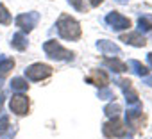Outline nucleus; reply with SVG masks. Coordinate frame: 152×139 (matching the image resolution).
Listing matches in <instances>:
<instances>
[{
    "label": "nucleus",
    "instance_id": "1",
    "mask_svg": "<svg viewBox=\"0 0 152 139\" xmlns=\"http://www.w3.org/2000/svg\"><path fill=\"white\" fill-rule=\"evenodd\" d=\"M57 32L63 39H68V41H77L83 34L79 22L72 16H68V14H63L57 20Z\"/></svg>",
    "mask_w": 152,
    "mask_h": 139
},
{
    "label": "nucleus",
    "instance_id": "2",
    "mask_svg": "<svg viewBox=\"0 0 152 139\" xmlns=\"http://www.w3.org/2000/svg\"><path fill=\"white\" fill-rule=\"evenodd\" d=\"M43 50L45 54L50 57V59H56V61H72L73 59V52L66 50L64 46H61L56 39H50L43 45Z\"/></svg>",
    "mask_w": 152,
    "mask_h": 139
},
{
    "label": "nucleus",
    "instance_id": "3",
    "mask_svg": "<svg viewBox=\"0 0 152 139\" xmlns=\"http://www.w3.org/2000/svg\"><path fill=\"white\" fill-rule=\"evenodd\" d=\"M50 75H52V68L48 64H43V62L31 64L25 70V77L31 79V80H43V79H47Z\"/></svg>",
    "mask_w": 152,
    "mask_h": 139
},
{
    "label": "nucleus",
    "instance_id": "4",
    "mask_svg": "<svg viewBox=\"0 0 152 139\" xmlns=\"http://www.w3.org/2000/svg\"><path fill=\"white\" fill-rule=\"evenodd\" d=\"M125 121H127V125H129L134 132L141 130V128L145 127V116H143V112H141V107L138 105L136 109H129V111L125 112Z\"/></svg>",
    "mask_w": 152,
    "mask_h": 139
},
{
    "label": "nucleus",
    "instance_id": "5",
    "mask_svg": "<svg viewBox=\"0 0 152 139\" xmlns=\"http://www.w3.org/2000/svg\"><path fill=\"white\" fill-rule=\"evenodd\" d=\"M102 130H104L106 137H124L127 134V127H124V123L118 118H113L111 121L104 123Z\"/></svg>",
    "mask_w": 152,
    "mask_h": 139
},
{
    "label": "nucleus",
    "instance_id": "6",
    "mask_svg": "<svg viewBox=\"0 0 152 139\" xmlns=\"http://www.w3.org/2000/svg\"><path fill=\"white\" fill-rule=\"evenodd\" d=\"M39 22V13L36 11H31V13H23L16 18V25L23 30V32H31Z\"/></svg>",
    "mask_w": 152,
    "mask_h": 139
},
{
    "label": "nucleus",
    "instance_id": "7",
    "mask_svg": "<svg viewBox=\"0 0 152 139\" xmlns=\"http://www.w3.org/2000/svg\"><path fill=\"white\" fill-rule=\"evenodd\" d=\"M106 23L111 25L115 30H125V29L131 27V20L125 18V16H122V14L116 13V11H113V13H109V14L106 16Z\"/></svg>",
    "mask_w": 152,
    "mask_h": 139
},
{
    "label": "nucleus",
    "instance_id": "8",
    "mask_svg": "<svg viewBox=\"0 0 152 139\" xmlns=\"http://www.w3.org/2000/svg\"><path fill=\"white\" fill-rule=\"evenodd\" d=\"M118 86L122 88V91H124L125 100H127L129 105H140L138 93H136V89H134V86H132V82H131L129 79H120V80H118Z\"/></svg>",
    "mask_w": 152,
    "mask_h": 139
},
{
    "label": "nucleus",
    "instance_id": "9",
    "mask_svg": "<svg viewBox=\"0 0 152 139\" xmlns=\"http://www.w3.org/2000/svg\"><path fill=\"white\" fill-rule=\"evenodd\" d=\"M9 107L15 114L18 116H25L29 112V98L23 96V95H15L9 102Z\"/></svg>",
    "mask_w": 152,
    "mask_h": 139
},
{
    "label": "nucleus",
    "instance_id": "10",
    "mask_svg": "<svg viewBox=\"0 0 152 139\" xmlns=\"http://www.w3.org/2000/svg\"><path fill=\"white\" fill-rule=\"evenodd\" d=\"M86 80H88L90 84L97 86V88H106V86L109 84V77H107L106 72H102V70H93Z\"/></svg>",
    "mask_w": 152,
    "mask_h": 139
},
{
    "label": "nucleus",
    "instance_id": "11",
    "mask_svg": "<svg viewBox=\"0 0 152 139\" xmlns=\"http://www.w3.org/2000/svg\"><path fill=\"white\" fill-rule=\"evenodd\" d=\"M120 39H122L124 43H127V45H132V46H145V45H147L145 38H143L140 32H129V34H122V36H120Z\"/></svg>",
    "mask_w": 152,
    "mask_h": 139
},
{
    "label": "nucleus",
    "instance_id": "12",
    "mask_svg": "<svg viewBox=\"0 0 152 139\" xmlns=\"http://www.w3.org/2000/svg\"><path fill=\"white\" fill-rule=\"evenodd\" d=\"M97 48H99L104 55H113V54H115V57H116V55L122 54V50H120L113 41H106V39L99 41V43H97Z\"/></svg>",
    "mask_w": 152,
    "mask_h": 139
},
{
    "label": "nucleus",
    "instance_id": "13",
    "mask_svg": "<svg viewBox=\"0 0 152 139\" xmlns=\"http://www.w3.org/2000/svg\"><path fill=\"white\" fill-rule=\"evenodd\" d=\"M15 68V61L11 57L6 55H0V79H4L11 73V70Z\"/></svg>",
    "mask_w": 152,
    "mask_h": 139
},
{
    "label": "nucleus",
    "instance_id": "14",
    "mask_svg": "<svg viewBox=\"0 0 152 139\" xmlns=\"http://www.w3.org/2000/svg\"><path fill=\"white\" fill-rule=\"evenodd\" d=\"M104 64H106L107 68H111L113 72H116V73L127 72V64H124V62H122V61H118L116 57H115V59H104Z\"/></svg>",
    "mask_w": 152,
    "mask_h": 139
},
{
    "label": "nucleus",
    "instance_id": "15",
    "mask_svg": "<svg viewBox=\"0 0 152 139\" xmlns=\"http://www.w3.org/2000/svg\"><path fill=\"white\" fill-rule=\"evenodd\" d=\"M11 46L16 48V50H25V48H27V38H25L22 32L15 34L13 39H11Z\"/></svg>",
    "mask_w": 152,
    "mask_h": 139
},
{
    "label": "nucleus",
    "instance_id": "16",
    "mask_svg": "<svg viewBox=\"0 0 152 139\" xmlns=\"http://www.w3.org/2000/svg\"><path fill=\"white\" fill-rule=\"evenodd\" d=\"M129 66L132 68V72H134L136 75H140V77H143V79L148 75V70H147L145 64H141L140 61H134V59H132V61H129Z\"/></svg>",
    "mask_w": 152,
    "mask_h": 139
},
{
    "label": "nucleus",
    "instance_id": "17",
    "mask_svg": "<svg viewBox=\"0 0 152 139\" xmlns=\"http://www.w3.org/2000/svg\"><path fill=\"white\" fill-rule=\"evenodd\" d=\"M11 88H13L15 91H27V89H29V84H27V80H23L22 77H16V79L11 80Z\"/></svg>",
    "mask_w": 152,
    "mask_h": 139
},
{
    "label": "nucleus",
    "instance_id": "18",
    "mask_svg": "<svg viewBox=\"0 0 152 139\" xmlns=\"http://www.w3.org/2000/svg\"><path fill=\"white\" fill-rule=\"evenodd\" d=\"M7 134V139L11 137V125H9V116H2L0 118V135Z\"/></svg>",
    "mask_w": 152,
    "mask_h": 139
},
{
    "label": "nucleus",
    "instance_id": "19",
    "mask_svg": "<svg viewBox=\"0 0 152 139\" xmlns=\"http://www.w3.org/2000/svg\"><path fill=\"white\" fill-rule=\"evenodd\" d=\"M0 23L2 25H9L11 23V14H9V11L6 9L4 4H0Z\"/></svg>",
    "mask_w": 152,
    "mask_h": 139
},
{
    "label": "nucleus",
    "instance_id": "20",
    "mask_svg": "<svg viewBox=\"0 0 152 139\" xmlns=\"http://www.w3.org/2000/svg\"><path fill=\"white\" fill-rule=\"evenodd\" d=\"M104 112H106V116H109V118H116L118 112H120V105H118V104H109V105H106Z\"/></svg>",
    "mask_w": 152,
    "mask_h": 139
},
{
    "label": "nucleus",
    "instance_id": "21",
    "mask_svg": "<svg viewBox=\"0 0 152 139\" xmlns=\"http://www.w3.org/2000/svg\"><path fill=\"white\" fill-rule=\"evenodd\" d=\"M138 25H140V30L143 29L145 32L147 30H152V22L148 20V18H145V16H141L140 20H138Z\"/></svg>",
    "mask_w": 152,
    "mask_h": 139
},
{
    "label": "nucleus",
    "instance_id": "22",
    "mask_svg": "<svg viewBox=\"0 0 152 139\" xmlns=\"http://www.w3.org/2000/svg\"><path fill=\"white\" fill-rule=\"evenodd\" d=\"M68 2L77 9V11H81V13H86L88 11V7L84 6V0H68Z\"/></svg>",
    "mask_w": 152,
    "mask_h": 139
},
{
    "label": "nucleus",
    "instance_id": "23",
    "mask_svg": "<svg viewBox=\"0 0 152 139\" xmlns=\"http://www.w3.org/2000/svg\"><path fill=\"white\" fill-rule=\"evenodd\" d=\"M99 98H100V100H109V98H115V95H113L109 89L104 88L102 91H99Z\"/></svg>",
    "mask_w": 152,
    "mask_h": 139
},
{
    "label": "nucleus",
    "instance_id": "24",
    "mask_svg": "<svg viewBox=\"0 0 152 139\" xmlns=\"http://www.w3.org/2000/svg\"><path fill=\"white\" fill-rule=\"evenodd\" d=\"M102 2H104V0H90V4H91L93 7H99V6H100Z\"/></svg>",
    "mask_w": 152,
    "mask_h": 139
},
{
    "label": "nucleus",
    "instance_id": "25",
    "mask_svg": "<svg viewBox=\"0 0 152 139\" xmlns=\"http://www.w3.org/2000/svg\"><path fill=\"white\" fill-rule=\"evenodd\" d=\"M4 98H6V95L0 91V109H2V104H4Z\"/></svg>",
    "mask_w": 152,
    "mask_h": 139
},
{
    "label": "nucleus",
    "instance_id": "26",
    "mask_svg": "<svg viewBox=\"0 0 152 139\" xmlns=\"http://www.w3.org/2000/svg\"><path fill=\"white\" fill-rule=\"evenodd\" d=\"M147 59H148V64L152 66V54H148V55H147Z\"/></svg>",
    "mask_w": 152,
    "mask_h": 139
},
{
    "label": "nucleus",
    "instance_id": "27",
    "mask_svg": "<svg viewBox=\"0 0 152 139\" xmlns=\"http://www.w3.org/2000/svg\"><path fill=\"white\" fill-rule=\"evenodd\" d=\"M116 2H118V4H127L129 0H116Z\"/></svg>",
    "mask_w": 152,
    "mask_h": 139
},
{
    "label": "nucleus",
    "instance_id": "28",
    "mask_svg": "<svg viewBox=\"0 0 152 139\" xmlns=\"http://www.w3.org/2000/svg\"><path fill=\"white\" fill-rule=\"evenodd\" d=\"M0 88H2V80H0Z\"/></svg>",
    "mask_w": 152,
    "mask_h": 139
},
{
    "label": "nucleus",
    "instance_id": "29",
    "mask_svg": "<svg viewBox=\"0 0 152 139\" xmlns=\"http://www.w3.org/2000/svg\"><path fill=\"white\" fill-rule=\"evenodd\" d=\"M127 139H131V137H127Z\"/></svg>",
    "mask_w": 152,
    "mask_h": 139
}]
</instances>
